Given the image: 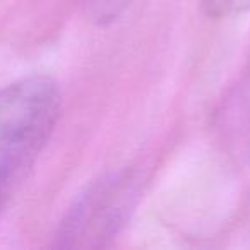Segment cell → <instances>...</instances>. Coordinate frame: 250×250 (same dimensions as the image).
Returning a JSON list of instances; mask_svg holds the SVG:
<instances>
[{
    "label": "cell",
    "mask_w": 250,
    "mask_h": 250,
    "mask_svg": "<svg viewBox=\"0 0 250 250\" xmlns=\"http://www.w3.org/2000/svg\"><path fill=\"white\" fill-rule=\"evenodd\" d=\"M139 199V180L129 170L111 171L84 188L57 231V247L96 249L118 235Z\"/></svg>",
    "instance_id": "2"
},
{
    "label": "cell",
    "mask_w": 250,
    "mask_h": 250,
    "mask_svg": "<svg viewBox=\"0 0 250 250\" xmlns=\"http://www.w3.org/2000/svg\"><path fill=\"white\" fill-rule=\"evenodd\" d=\"M238 4L240 0H202V5H204L206 12L209 16H214V18H221V16L228 14Z\"/></svg>",
    "instance_id": "3"
},
{
    "label": "cell",
    "mask_w": 250,
    "mask_h": 250,
    "mask_svg": "<svg viewBox=\"0 0 250 250\" xmlns=\"http://www.w3.org/2000/svg\"><path fill=\"white\" fill-rule=\"evenodd\" d=\"M62 115V91L53 77L31 74L0 89V218L28 175Z\"/></svg>",
    "instance_id": "1"
}]
</instances>
